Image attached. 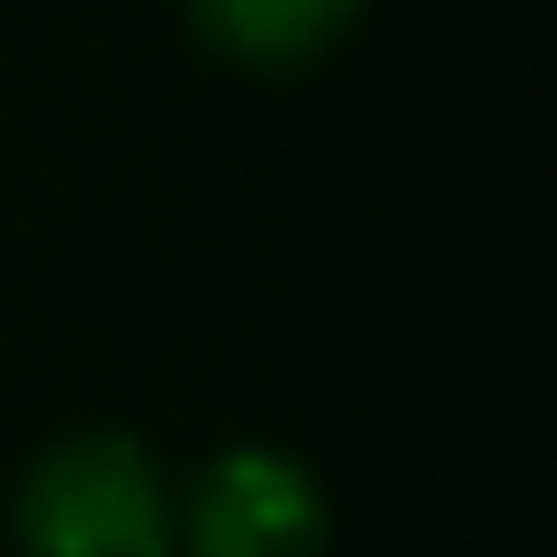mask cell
Segmentation results:
<instances>
[{"label": "cell", "instance_id": "3", "mask_svg": "<svg viewBox=\"0 0 557 557\" xmlns=\"http://www.w3.org/2000/svg\"><path fill=\"white\" fill-rule=\"evenodd\" d=\"M191 17L218 52L252 70H296L357 17V0H191Z\"/></svg>", "mask_w": 557, "mask_h": 557}, {"label": "cell", "instance_id": "1", "mask_svg": "<svg viewBox=\"0 0 557 557\" xmlns=\"http://www.w3.org/2000/svg\"><path fill=\"white\" fill-rule=\"evenodd\" d=\"M26 557H165V487L139 444L78 435L35 461L17 496Z\"/></svg>", "mask_w": 557, "mask_h": 557}, {"label": "cell", "instance_id": "2", "mask_svg": "<svg viewBox=\"0 0 557 557\" xmlns=\"http://www.w3.org/2000/svg\"><path fill=\"white\" fill-rule=\"evenodd\" d=\"M322 487L305 461L270 453V444H244V453H218L191 487V548L200 557H322Z\"/></svg>", "mask_w": 557, "mask_h": 557}]
</instances>
